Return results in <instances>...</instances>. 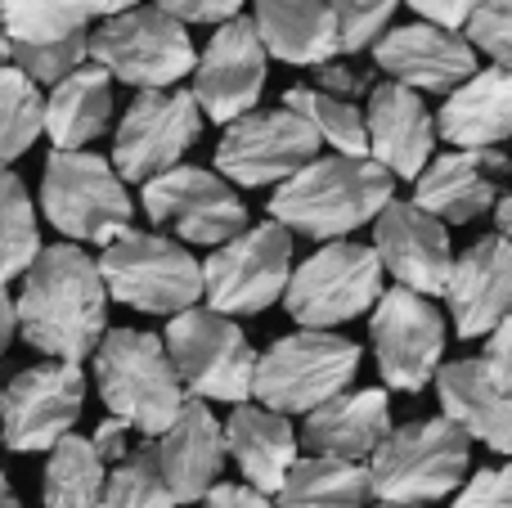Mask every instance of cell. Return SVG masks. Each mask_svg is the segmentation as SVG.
Returning a JSON list of instances; mask_svg holds the SVG:
<instances>
[{
	"mask_svg": "<svg viewBox=\"0 0 512 508\" xmlns=\"http://www.w3.org/2000/svg\"><path fill=\"white\" fill-rule=\"evenodd\" d=\"M18 338L41 356L81 365L108 333V288L99 261L77 243L41 248L14 297Z\"/></svg>",
	"mask_w": 512,
	"mask_h": 508,
	"instance_id": "cell-1",
	"label": "cell"
},
{
	"mask_svg": "<svg viewBox=\"0 0 512 508\" xmlns=\"http://www.w3.org/2000/svg\"><path fill=\"white\" fill-rule=\"evenodd\" d=\"M396 198V180L373 158H315L270 194V221L288 234L337 243L360 225H373Z\"/></svg>",
	"mask_w": 512,
	"mask_h": 508,
	"instance_id": "cell-2",
	"label": "cell"
},
{
	"mask_svg": "<svg viewBox=\"0 0 512 508\" xmlns=\"http://www.w3.org/2000/svg\"><path fill=\"white\" fill-rule=\"evenodd\" d=\"M95 387L104 396L108 414L122 419L140 437H162L185 410V387H180L171 356L158 333L144 329H108L95 347Z\"/></svg>",
	"mask_w": 512,
	"mask_h": 508,
	"instance_id": "cell-3",
	"label": "cell"
},
{
	"mask_svg": "<svg viewBox=\"0 0 512 508\" xmlns=\"http://www.w3.org/2000/svg\"><path fill=\"white\" fill-rule=\"evenodd\" d=\"M41 212L63 243H108L131 230V189L104 153L54 149L41 171Z\"/></svg>",
	"mask_w": 512,
	"mask_h": 508,
	"instance_id": "cell-4",
	"label": "cell"
},
{
	"mask_svg": "<svg viewBox=\"0 0 512 508\" xmlns=\"http://www.w3.org/2000/svg\"><path fill=\"white\" fill-rule=\"evenodd\" d=\"M364 468H369L373 500L427 508L468 482L472 441L450 419H418L405 428H391Z\"/></svg>",
	"mask_w": 512,
	"mask_h": 508,
	"instance_id": "cell-5",
	"label": "cell"
},
{
	"mask_svg": "<svg viewBox=\"0 0 512 508\" xmlns=\"http://www.w3.org/2000/svg\"><path fill=\"white\" fill-rule=\"evenodd\" d=\"M108 302L144 315H180L203 302V261L176 239L153 230H126L99 257Z\"/></svg>",
	"mask_w": 512,
	"mask_h": 508,
	"instance_id": "cell-6",
	"label": "cell"
},
{
	"mask_svg": "<svg viewBox=\"0 0 512 508\" xmlns=\"http://www.w3.org/2000/svg\"><path fill=\"white\" fill-rule=\"evenodd\" d=\"M360 374V347L328 329H297L256 356L252 396L274 414H310Z\"/></svg>",
	"mask_w": 512,
	"mask_h": 508,
	"instance_id": "cell-7",
	"label": "cell"
},
{
	"mask_svg": "<svg viewBox=\"0 0 512 508\" xmlns=\"http://www.w3.org/2000/svg\"><path fill=\"white\" fill-rule=\"evenodd\" d=\"M162 347L171 356L180 387L189 401H225V405H248L252 401V378H256V351L248 333L230 320L216 315L212 306H194L167 320Z\"/></svg>",
	"mask_w": 512,
	"mask_h": 508,
	"instance_id": "cell-8",
	"label": "cell"
},
{
	"mask_svg": "<svg viewBox=\"0 0 512 508\" xmlns=\"http://www.w3.org/2000/svg\"><path fill=\"white\" fill-rule=\"evenodd\" d=\"M90 63H99L122 86H135L140 95V90H176V81L194 77L198 50L185 23L153 5H135L90 32Z\"/></svg>",
	"mask_w": 512,
	"mask_h": 508,
	"instance_id": "cell-9",
	"label": "cell"
},
{
	"mask_svg": "<svg viewBox=\"0 0 512 508\" xmlns=\"http://www.w3.org/2000/svg\"><path fill=\"white\" fill-rule=\"evenodd\" d=\"M382 275L387 270H382L378 252L369 243H351V239L324 243L301 266H292L283 306H288V315L301 329L333 333L337 324L360 320L382 302V293H387Z\"/></svg>",
	"mask_w": 512,
	"mask_h": 508,
	"instance_id": "cell-10",
	"label": "cell"
},
{
	"mask_svg": "<svg viewBox=\"0 0 512 508\" xmlns=\"http://www.w3.org/2000/svg\"><path fill=\"white\" fill-rule=\"evenodd\" d=\"M292 279V234L279 221L248 225L203 261V297L216 315H261Z\"/></svg>",
	"mask_w": 512,
	"mask_h": 508,
	"instance_id": "cell-11",
	"label": "cell"
},
{
	"mask_svg": "<svg viewBox=\"0 0 512 508\" xmlns=\"http://www.w3.org/2000/svg\"><path fill=\"white\" fill-rule=\"evenodd\" d=\"M140 203L153 225L171 230L185 243H198V248H221L234 234L248 230V207H243L239 189L207 167L180 162V167L144 180Z\"/></svg>",
	"mask_w": 512,
	"mask_h": 508,
	"instance_id": "cell-12",
	"label": "cell"
},
{
	"mask_svg": "<svg viewBox=\"0 0 512 508\" xmlns=\"http://www.w3.org/2000/svg\"><path fill=\"white\" fill-rule=\"evenodd\" d=\"M203 108L189 90H140L122 113L113 135V167L122 180L144 185L162 171L180 167L189 149L203 135Z\"/></svg>",
	"mask_w": 512,
	"mask_h": 508,
	"instance_id": "cell-13",
	"label": "cell"
},
{
	"mask_svg": "<svg viewBox=\"0 0 512 508\" xmlns=\"http://www.w3.org/2000/svg\"><path fill=\"white\" fill-rule=\"evenodd\" d=\"M319 135L292 108H252L225 126L216 144V176L243 189H265L292 180L306 162L319 158Z\"/></svg>",
	"mask_w": 512,
	"mask_h": 508,
	"instance_id": "cell-14",
	"label": "cell"
},
{
	"mask_svg": "<svg viewBox=\"0 0 512 508\" xmlns=\"http://www.w3.org/2000/svg\"><path fill=\"white\" fill-rule=\"evenodd\" d=\"M86 405V374L81 365L45 360V365L18 369L5 387V446L14 455H41L72 437Z\"/></svg>",
	"mask_w": 512,
	"mask_h": 508,
	"instance_id": "cell-15",
	"label": "cell"
},
{
	"mask_svg": "<svg viewBox=\"0 0 512 508\" xmlns=\"http://www.w3.org/2000/svg\"><path fill=\"white\" fill-rule=\"evenodd\" d=\"M373 356H378L382 383L396 392H423L436 383V369L445 360V315L432 297H418L409 288H387L373 306Z\"/></svg>",
	"mask_w": 512,
	"mask_h": 508,
	"instance_id": "cell-16",
	"label": "cell"
},
{
	"mask_svg": "<svg viewBox=\"0 0 512 508\" xmlns=\"http://www.w3.org/2000/svg\"><path fill=\"white\" fill-rule=\"evenodd\" d=\"M265 77H270V54H265L261 36H256L252 18H230L212 32L194 63V90L203 117L230 126L243 113H252L265 95Z\"/></svg>",
	"mask_w": 512,
	"mask_h": 508,
	"instance_id": "cell-17",
	"label": "cell"
},
{
	"mask_svg": "<svg viewBox=\"0 0 512 508\" xmlns=\"http://www.w3.org/2000/svg\"><path fill=\"white\" fill-rule=\"evenodd\" d=\"M373 252H378L382 270L396 279V288H409L418 297H445L454 270L450 230L423 207L391 198L373 221Z\"/></svg>",
	"mask_w": 512,
	"mask_h": 508,
	"instance_id": "cell-18",
	"label": "cell"
},
{
	"mask_svg": "<svg viewBox=\"0 0 512 508\" xmlns=\"http://www.w3.org/2000/svg\"><path fill=\"white\" fill-rule=\"evenodd\" d=\"M373 63L387 72L396 86L427 90V95H450L477 72V50L463 32L436 23H405L391 27L373 45Z\"/></svg>",
	"mask_w": 512,
	"mask_h": 508,
	"instance_id": "cell-19",
	"label": "cell"
},
{
	"mask_svg": "<svg viewBox=\"0 0 512 508\" xmlns=\"http://www.w3.org/2000/svg\"><path fill=\"white\" fill-rule=\"evenodd\" d=\"M508 171L512 162L499 149L436 153L423 176L414 180V207H423L441 225H468L499 203V189H504Z\"/></svg>",
	"mask_w": 512,
	"mask_h": 508,
	"instance_id": "cell-20",
	"label": "cell"
},
{
	"mask_svg": "<svg viewBox=\"0 0 512 508\" xmlns=\"http://www.w3.org/2000/svg\"><path fill=\"white\" fill-rule=\"evenodd\" d=\"M445 302L459 338H490L495 324L512 315V239L481 234L463 248V257H454Z\"/></svg>",
	"mask_w": 512,
	"mask_h": 508,
	"instance_id": "cell-21",
	"label": "cell"
},
{
	"mask_svg": "<svg viewBox=\"0 0 512 508\" xmlns=\"http://www.w3.org/2000/svg\"><path fill=\"white\" fill-rule=\"evenodd\" d=\"M364 131H369V158L391 180H418L436 153V117L427 113L418 90L396 86V81L369 90Z\"/></svg>",
	"mask_w": 512,
	"mask_h": 508,
	"instance_id": "cell-22",
	"label": "cell"
},
{
	"mask_svg": "<svg viewBox=\"0 0 512 508\" xmlns=\"http://www.w3.org/2000/svg\"><path fill=\"white\" fill-rule=\"evenodd\" d=\"M158 473L176 504H203L207 491L221 482L225 468V428L203 401H185L180 419L153 446Z\"/></svg>",
	"mask_w": 512,
	"mask_h": 508,
	"instance_id": "cell-23",
	"label": "cell"
},
{
	"mask_svg": "<svg viewBox=\"0 0 512 508\" xmlns=\"http://www.w3.org/2000/svg\"><path fill=\"white\" fill-rule=\"evenodd\" d=\"M441 419H450L468 441L512 455V392L486 374L481 360H450L436 369Z\"/></svg>",
	"mask_w": 512,
	"mask_h": 508,
	"instance_id": "cell-24",
	"label": "cell"
},
{
	"mask_svg": "<svg viewBox=\"0 0 512 508\" xmlns=\"http://www.w3.org/2000/svg\"><path fill=\"white\" fill-rule=\"evenodd\" d=\"M387 432H391L387 392L382 387H360V392H342L328 405L310 410L306 423H301V446H310V455L360 464V459H373V450L387 441Z\"/></svg>",
	"mask_w": 512,
	"mask_h": 508,
	"instance_id": "cell-25",
	"label": "cell"
},
{
	"mask_svg": "<svg viewBox=\"0 0 512 508\" xmlns=\"http://www.w3.org/2000/svg\"><path fill=\"white\" fill-rule=\"evenodd\" d=\"M225 428V455L239 464V473L248 477L252 491L279 495L288 468L301 459L297 428L288 423V414H274L265 405H234Z\"/></svg>",
	"mask_w": 512,
	"mask_h": 508,
	"instance_id": "cell-26",
	"label": "cell"
},
{
	"mask_svg": "<svg viewBox=\"0 0 512 508\" xmlns=\"http://www.w3.org/2000/svg\"><path fill=\"white\" fill-rule=\"evenodd\" d=\"M436 135L454 149H499L512 140V72L477 68L450 90L436 113Z\"/></svg>",
	"mask_w": 512,
	"mask_h": 508,
	"instance_id": "cell-27",
	"label": "cell"
},
{
	"mask_svg": "<svg viewBox=\"0 0 512 508\" xmlns=\"http://www.w3.org/2000/svg\"><path fill=\"white\" fill-rule=\"evenodd\" d=\"M252 27L265 54L292 68H324L337 59V23L328 0H252Z\"/></svg>",
	"mask_w": 512,
	"mask_h": 508,
	"instance_id": "cell-28",
	"label": "cell"
},
{
	"mask_svg": "<svg viewBox=\"0 0 512 508\" xmlns=\"http://www.w3.org/2000/svg\"><path fill=\"white\" fill-rule=\"evenodd\" d=\"M108 126H113V77L86 59L45 95V135L54 149H86Z\"/></svg>",
	"mask_w": 512,
	"mask_h": 508,
	"instance_id": "cell-29",
	"label": "cell"
},
{
	"mask_svg": "<svg viewBox=\"0 0 512 508\" xmlns=\"http://www.w3.org/2000/svg\"><path fill=\"white\" fill-rule=\"evenodd\" d=\"M369 495L373 491L364 464L310 455L288 468L279 486V508H364Z\"/></svg>",
	"mask_w": 512,
	"mask_h": 508,
	"instance_id": "cell-30",
	"label": "cell"
},
{
	"mask_svg": "<svg viewBox=\"0 0 512 508\" xmlns=\"http://www.w3.org/2000/svg\"><path fill=\"white\" fill-rule=\"evenodd\" d=\"M104 486H108V468L86 437L72 432L50 450L45 486H41L45 508H104Z\"/></svg>",
	"mask_w": 512,
	"mask_h": 508,
	"instance_id": "cell-31",
	"label": "cell"
},
{
	"mask_svg": "<svg viewBox=\"0 0 512 508\" xmlns=\"http://www.w3.org/2000/svg\"><path fill=\"white\" fill-rule=\"evenodd\" d=\"M283 108H292V113L319 135V144H328L337 158H369L364 113L351 99L324 95V90H315V86H292L288 95H283Z\"/></svg>",
	"mask_w": 512,
	"mask_h": 508,
	"instance_id": "cell-32",
	"label": "cell"
},
{
	"mask_svg": "<svg viewBox=\"0 0 512 508\" xmlns=\"http://www.w3.org/2000/svg\"><path fill=\"white\" fill-rule=\"evenodd\" d=\"M90 0H0V27H5L9 45H50L86 36Z\"/></svg>",
	"mask_w": 512,
	"mask_h": 508,
	"instance_id": "cell-33",
	"label": "cell"
},
{
	"mask_svg": "<svg viewBox=\"0 0 512 508\" xmlns=\"http://www.w3.org/2000/svg\"><path fill=\"white\" fill-rule=\"evenodd\" d=\"M41 257V221L27 185L14 171H0V284L23 279Z\"/></svg>",
	"mask_w": 512,
	"mask_h": 508,
	"instance_id": "cell-34",
	"label": "cell"
},
{
	"mask_svg": "<svg viewBox=\"0 0 512 508\" xmlns=\"http://www.w3.org/2000/svg\"><path fill=\"white\" fill-rule=\"evenodd\" d=\"M45 135V95L14 63L0 68V171H9Z\"/></svg>",
	"mask_w": 512,
	"mask_h": 508,
	"instance_id": "cell-35",
	"label": "cell"
},
{
	"mask_svg": "<svg viewBox=\"0 0 512 508\" xmlns=\"http://www.w3.org/2000/svg\"><path fill=\"white\" fill-rule=\"evenodd\" d=\"M104 508H176L167 482H162V473H158L153 446L131 450V455H126L122 464L108 473Z\"/></svg>",
	"mask_w": 512,
	"mask_h": 508,
	"instance_id": "cell-36",
	"label": "cell"
},
{
	"mask_svg": "<svg viewBox=\"0 0 512 508\" xmlns=\"http://www.w3.org/2000/svg\"><path fill=\"white\" fill-rule=\"evenodd\" d=\"M337 23V54H360L391 32L400 0H328Z\"/></svg>",
	"mask_w": 512,
	"mask_h": 508,
	"instance_id": "cell-37",
	"label": "cell"
},
{
	"mask_svg": "<svg viewBox=\"0 0 512 508\" xmlns=\"http://www.w3.org/2000/svg\"><path fill=\"white\" fill-rule=\"evenodd\" d=\"M86 59H90V32L72 36V41H50V45H9V63L27 81H36V86H59Z\"/></svg>",
	"mask_w": 512,
	"mask_h": 508,
	"instance_id": "cell-38",
	"label": "cell"
},
{
	"mask_svg": "<svg viewBox=\"0 0 512 508\" xmlns=\"http://www.w3.org/2000/svg\"><path fill=\"white\" fill-rule=\"evenodd\" d=\"M472 50L490 54L495 68L512 72V0H481V9L463 27Z\"/></svg>",
	"mask_w": 512,
	"mask_h": 508,
	"instance_id": "cell-39",
	"label": "cell"
},
{
	"mask_svg": "<svg viewBox=\"0 0 512 508\" xmlns=\"http://www.w3.org/2000/svg\"><path fill=\"white\" fill-rule=\"evenodd\" d=\"M454 508H512V464L481 468L459 486Z\"/></svg>",
	"mask_w": 512,
	"mask_h": 508,
	"instance_id": "cell-40",
	"label": "cell"
},
{
	"mask_svg": "<svg viewBox=\"0 0 512 508\" xmlns=\"http://www.w3.org/2000/svg\"><path fill=\"white\" fill-rule=\"evenodd\" d=\"M243 5H252V0H153V9H162V14H171L176 23H230V18L243 14Z\"/></svg>",
	"mask_w": 512,
	"mask_h": 508,
	"instance_id": "cell-41",
	"label": "cell"
},
{
	"mask_svg": "<svg viewBox=\"0 0 512 508\" xmlns=\"http://www.w3.org/2000/svg\"><path fill=\"white\" fill-rule=\"evenodd\" d=\"M481 365L495 378L504 392H512V315L495 324V333L486 338V351H481Z\"/></svg>",
	"mask_w": 512,
	"mask_h": 508,
	"instance_id": "cell-42",
	"label": "cell"
},
{
	"mask_svg": "<svg viewBox=\"0 0 512 508\" xmlns=\"http://www.w3.org/2000/svg\"><path fill=\"white\" fill-rule=\"evenodd\" d=\"M409 9H418V14H423V23L463 32V27H468V18L481 9V0H409Z\"/></svg>",
	"mask_w": 512,
	"mask_h": 508,
	"instance_id": "cell-43",
	"label": "cell"
},
{
	"mask_svg": "<svg viewBox=\"0 0 512 508\" xmlns=\"http://www.w3.org/2000/svg\"><path fill=\"white\" fill-rule=\"evenodd\" d=\"M90 446H95V455L104 459V464H122V459L131 455V428H126L122 419H113V414H108V419L95 428Z\"/></svg>",
	"mask_w": 512,
	"mask_h": 508,
	"instance_id": "cell-44",
	"label": "cell"
},
{
	"mask_svg": "<svg viewBox=\"0 0 512 508\" xmlns=\"http://www.w3.org/2000/svg\"><path fill=\"white\" fill-rule=\"evenodd\" d=\"M203 508H274V504H270V495L252 491L248 482H216L207 491Z\"/></svg>",
	"mask_w": 512,
	"mask_h": 508,
	"instance_id": "cell-45",
	"label": "cell"
},
{
	"mask_svg": "<svg viewBox=\"0 0 512 508\" xmlns=\"http://www.w3.org/2000/svg\"><path fill=\"white\" fill-rule=\"evenodd\" d=\"M18 338V315H14V297H9V288L0 284V356L9 351V342Z\"/></svg>",
	"mask_w": 512,
	"mask_h": 508,
	"instance_id": "cell-46",
	"label": "cell"
},
{
	"mask_svg": "<svg viewBox=\"0 0 512 508\" xmlns=\"http://www.w3.org/2000/svg\"><path fill=\"white\" fill-rule=\"evenodd\" d=\"M495 221H499V234H504V239H512V189L495 203Z\"/></svg>",
	"mask_w": 512,
	"mask_h": 508,
	"instance_id": "cell-47",
	"label": "cell"
},
{
	"mask_svg": "<svg viewBox=\"0 0 512 508\" xmlns=\"http://www.w3.org/2000/svg\"><path fill=\"white\" fill-rule=\"evenodd\" d=\"M140 0H90V9L95 14H104V18H113V14H126V9H135Z\"/></svg>",
	"mask_w": 512,
	"mask_h": 508,
	"instance_id": "cell-48",
	"label": "cell"
},
{
	"mask_svg": "<svg viewBox=\"0 0 512 508\" xmlns=\"http://www.w3.org/2000/svg\"><path fill=\"white\" fill-rule=\"evenodd\" d=\"M0 508H23V504H18V495H14V486H9L5 468H0Z\"/></svg>",
	"mask_w": 512,
	"mask_h": 508,
	"instance_id": "cell-49",
	"label": "cell"
},
{
	"mask_svg": "<svg viewBox=\"0 0 512 508\" xmlns=\"http://www.w3.org/2000/svg\"><path fill=\"white\" fill-rule=\"evenodd\" d=\"M9 63V36H5V27H0V68Z\"/></svg>",
	"mask_w": 512,
	"mask_h": 508,
	"instance_id": "cell-50",
	"label": "cell"
},
{
	"mask_svg": "<svg viewBox=\"0 0 512 508\" xmlns=\"http://www.w3.org/2000/svg\"><path fill=\"white\" fill-rule=\"evenodd\" d=\"M364 508H423V504H382L378 500V504H364Z\"/></svg>",
	"mask_w": 512,
	"mask_h": 508,
	"instance_id": "cell-51",
	"label": "cell"
},
{
	"mask_svg": "<svg viewBox=\"0 0 512 508\" xmlns=\"http://www.w3.org/2000/svg\"><path fill=\"white\" fill-rule=\"evenodd\" d=\"M0 437H5V387H0Z\"/></svg>",
	"mask_w": 512,
	"mask_h": 508,
	"instance_id": "cell-52",
	"label": "cell"
}]
</instances>
